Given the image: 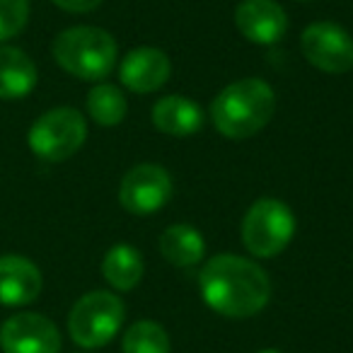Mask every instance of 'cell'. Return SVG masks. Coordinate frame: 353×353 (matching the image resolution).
<instances>
[{"label": "cell", "mask_w": 353, "mask_h": 353, "mask_svg": "<svg viewBox=\"0 0 353 353\" xmlns=\"http://www.w3.org/2000/svg\"><path fill=\"white\" fill-rule=\"evenodd\" d=\"M152 123L160 133L172 138H189L203 126V112L194 99L167 94L152 107Z\"/></svg>", "instance_id": "13"}, {"label": "cell", "mask_w": 353, "mask_h": 353, "mask_svg": "<svg viewBox=\"0 0 353 353\" xmlns=\"http://www.w3.org/2000/svg\"><path fill=\"white\" fill-rule=\"evenodd\" d=\"M128 104L117 85L97 83L88 94V114L99 126H119L126 119Z\"/></svg>", "instance_id": "17"}, {"label": "cell", "mask_w": 353, "mask_h": 353, "mask_svg": "<svg viewBox=\"0 0 353 353\" xmlns=\"http://www.w3.org/2000/svg\"><path fill=\"white\" fill-rule=\"evenodd\" d=\"M276 112V92L259 78H242L218 92L211 104L213 126L230 141H245L259 133Z\"/></svg>", "instance_id": "2"}, {"label": "cell", "mask_w": 353, "mask_h": 353, "mask_svg": "<svg viewBox=\"0 0 353 353\" xmlns=\"http://www.w3.org/2000/svg\"><path fill=\"white\" fill-rule=\"evenodd\" d=\"M126 319V305L117 293L92 290L73 305L68 314V334L80 348L107 346Z\"/></svg>", "instance_id": "4"}, {"label": "cell", "mask_w": 353, "mask_h": 353, "mask_svg": "<svg viewBox=\"0 0 353 353\" xmlns=\"http://www.w3.org/2000/svg\"><path fill=\"white\" fill-rule=\"evenodd\" d=\"M201 298L213 312L232 319L259 314L271 300V281L256 261L237 254H218L199 274Z\"/></svg>", "instance_id": "1"}, {"label": "cell", "mask_w": 353, "mask_h": 353, "mask_svg": "<svg viewBox=\"0 0 353 353\" xmlns=\"http://www.w3.org/2000/svg\"><path fill=\"white\" fill-rule=\"evenodd\" d=\"M235 27L252 44L271 46L288 32V15L276 0H242L235 8Z\"/></svg>", "instance_id": "10"}, {"label": "cell", "mask_w": 353, "mask_h": 353, "mask_svg": "<svg viewBox=\"0 0 353 353\" xmlns=\"http://www.w3.org/2000/svg\"><path fill=\"white\" fill-rule=\"evenodd\" d=\"M30 20V0H0V41L17 37Z\"/></svg>", "instance_id": "19"}, {"label": "cell", "mask_w": 353, "mask_h": 353, "mask_svg": "<svg viewBox=\"0 0 353 353\" xmlns=\"http://www.w3.org/2000/svg\"><path fill=\"white\" fill-rule=\"evenodd\" d=\"M56 8L65 12H75V15H83V12H92L99 8L102 0H51Z\"/></svg>", "instance_id": "20"}, {"label": "cell", "mask_w": 353, "mask_h": 353, "mask_svg": "<svg viewBox=\"0 0 353 353\" xmlns=\"http://www.w3.org/2000/svg\"><path fill=\"white\" fill-rule=\"evenodd\" d=\"M37 65L17 46L0 44V99H22L37 88Z\"/></svg>", "instance_id": "14"}, {"label": "cell", "mask_w": 353, "mask_h": 353, "mask_svg": "<svg viewBox=\"0 0 353 353\" xmlns=\"http://www.w3.org/2000/svg\"><path fill=\"white\" fill-rule=\"evenodd\" d=\"M123 353H170V336L165 327L152 319H141L131 324L123 334Z\"/></svg>", "instance_id": "18"}, {"label": "cell", "mask_w": 353, "mask_h": 353, "mask_svg": "<svg viewBox=\"0 0 353 353\" xmlns=\"http://www.w3.org/2000/svg\"><path fill=\"white\" fill-rule=\"evenodd\" d=\"M300 49L310 65L324 73H348L353 68V39L336 22H312L300 37Z\"/></svg>", "instance_id": "8"}, {"label": "cell", "mask_w": 353, "mask_h": 353, "mask_svg": "<svg viewBox=\"0 0 353 353\" xmlns=\"http://www.w3.org/2000/svg\"><path fill=\"white\" fill-rule=\"evenodd\" d=\"M160 254L170 261L172 266H179V269H189V266L201 264L203 254H206V242L203 235L192 225H184V223H174L160 235Z\"/></svg>", "instance_id": "15"}, {"label": "cell", "mask_w": 353, "mask_h": 353, "mask_svg": "<svg viewBox=\"0 0 353 353\" xmlns=\"http://www.w3.org/2000/svg\"><path fill=\"white\" fill-rule=\"evenodd\" d=\"M259 353H281L279 348H264V351H259Z\"/></svg>", "instance_id": "21"}, {"label": "cell", "mask_w": 353, "mask_h": 353, "mask_svg": "<svg viewBox=\"0 0 353 353\" xmlns=\"http://www.w3.org/2000/svg\"><path fill=\"white\" fill-rule=\"evenodd\" d=\"M41 271L34 261L22 254L0 256V305L6 307H22L39 298L41 293Z\"/></svg>", "instance_id": "12"}, {"label": "cell", "mask_w": 353, "mask_h": 353, "mask_svg": "<svg viewBox=\"0 0 353 353\" xmlns=\"http://www.w3.org/2000/svg\"><path fill=\"white\" fill-rule=\"evenodd\" d=\"M295 235V216L279 199H259L242 218V242L256 259H274Z\"/></svg>", "instance_id": "5"}, {"label": "cell", "mask_w": 353, "mask_h": 353, "mask_svg": "<svg viewBox=\"0 0 353 353\" xmlns=\"http://www.w3.org/2000/svg\"><path fill=\"white\" fill-rule=\"evenodd\" d=\"M3 353H61V332L49 317L17 312L0 327Z\"/></svg>", "instance_id": "9"}, {"label": "cell", "mask_w": 353, "mask_h": 353, "mask_svg": "<svg viewBox=\"0 0 353 353\" xmlns=\"http://www.w3.org/2000/svg\"><path fill=\"white\" fill-rule=\"evenodd\" d=\"M143 271H145V264H143L141 252L131 245H114L102 259V276L119 293L136 288L143 279Z\"/></svg>", "instance_id": "16"}, {"label": "cell", "mask_w": 353, "mask_h": 353, "mask_svg": "<svg viewBox=\"0 0 353 353\" xmlns=\"http://www.w3.org/2000/svg\"><path fill=\"white\" fill-rule=\"evenodd\" d=\"M88 138V121L73 107H56L41 114L30 128V150L39 160L63 162L73 157Z\"/></svg>", "instance_id": "6"}, {"label": "cell", "mask_w": 353, "mask_h": 353, "mask_svg": "<svg viewBox=\"0 0 353 353\" xmlns=\"http://www.w3.org/2000/svg\"><path fill=\"white\" fill-rule=\"evenodd\" d=\"M170 59L165 51L155 49V46H138V49L128 51L119 65V78H121L123 88L138 94L157 92L170 80Z\"/></svg>", "instance_id": "11"}, {"label": "cell", "mask_w": 353, "mask_h": 353, "mask_svg": "<svg viewBox=\"0 0 353 353\" xmlns=\"http://www.w3.org/2000/svg\"><path fill=\"white\" fill-rule=\"evenodd\" d=\"M51 54L56 63L73 78L102 83L117 65L119 46L109 32L83 25L61 32L54 39Z\"/></svg>", "instance_id": "3"}, {"label": "cell", "mask_w": 353, "mask_h": 353, "mask_svg": "<svg viewBox=\"0 0 353 353\" xmlns=\"http://www.w3.org/2000/svg\"><path fill=\"white\" fill-rule=\"evenodd\" d=\"M172 176L160 165H136L119 184V203L131 216H152L172 199Z\"/></svg>", "instance_id": "7"}]
</instances>
